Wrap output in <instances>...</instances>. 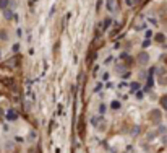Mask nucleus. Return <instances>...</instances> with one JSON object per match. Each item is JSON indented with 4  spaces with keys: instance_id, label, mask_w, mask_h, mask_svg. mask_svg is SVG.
<instances>
[{
    "instance_id": "f257e3e1",
    "label": "nucleus",
    "mask_w": 167,
    "mask_h": 153,
    "mask_svg": "<svg viewBox=\"0 0 167 153\" xmlns=\"http://www.w3.org/2000/svg\"><path fill=\"white\" fill-rule=\"evenodd\" d=\"M138 64L140 65H148L149 64V54L148 52H140L138 54Z\"/></svg>"
},
{
    "instance_id": "f03ea898",
    "label": "nucleus",
    "mask_w": 167,
    "mask_h": 153,
    "mask_svg": "<svg viewBox=\"0 0 167 153\" xmlns=\"http://www.w3.org/2000/svg\"><path fill=\"white\" fill-rule=\"evenodd\" d=\"M149 117H151V121L154 124H159L161 122V111H159V109H152V111L149 112Z\"/></svg>"
},
{
    "instance_id": "7ed1b4c3",
    "label": "nucleus",
    "mask_w": 167,
    "mask_h": 153,
    "mask_svg": "<svg viewBox=\"0 0 167 153\" xmlns=\"http://www.w3.org/2000/svg\"><path fill=\"white\" fill-rule=\"evenodd\" d=\"M106 7H107V10L114 11V10H115V0H107V2H106Z\"/></svg>"
},
{
    "instance_id": "20e7f679",
    "label": "nucleus",
    "mask_w": 167,
    "mask_h": 153,
    "mask_svg": "<svg viewBox=\"0 0 167 153\" xmlns=\"http://www.w3.org/2000/svg\"><path fill=\"white\" fill-rule=\"evenodd\" d=\"M3 16H5L7 20H13L15 16H13V13H11V10H8V8H5L3 10Z\"/></svg>"
},
{
    "instance_id": "39448f33",
    "label": "nucleus",
    "mask_w": 167,
    "mask_h": 153,
    "mask_svg": "<svg viewBox=\"0 0 167 153\" xmlns=\"http://www.w3.org/2000/svg\"><path fill=\"white\" fill-rule=\"evenodd\" d=\"M101 121H102V119L99 117V116H94V117H91V124H92V125H94V127H97Z\"/></svg>"
},
{
    "instance_id": "423d86ee",
    "label": "nucleus",
    "mask_w": 167,
    "mask_h": 153,
    "mask_svg": "<svg viewBox=\"0 0 167 153\" xmlns=\"http://www.w3.org/2000/svg\"><path fill=\"white\" fill-rule=\"evenodd\" d=\"M7 117L10 119V121H13V119H16V117H18V114H16L15 111H8V112H7Z\"/></svg>"
},
{
    "instance_id": "0eeeda50",
    "label": "nucleus",
    "mask_w": 167,
    "mask_h": 153,
    "mask_svg": "<svg viewBox=\"0 0 167 153\" xmlns=\"http://www.w3.org/2000/svg\"><path fill=\"white\" fill-rule=\"evenodd\" d=\"M7 3H10V0H0V10H5L7 7Z\"/></svg>"
},
{
    "instance_id": "6e6552de",
    "label": "nucleus",
    "mask_w": 167,
    "mask_h": 153,
    "mask_svg": "<svg viewBox=\"0 0 167 153\" xmlns=\"http://www.w3.org/2000/svg\"><path fill=\"white\" fill-rule=\"evenodd\" d=\"M161 106H162V107H164V109L167 111V95H166V96H162V98H161Z\"/></svg>"
},
{
    "instance_id": "1a4fd4ad",
    "label": "nucleus",
    "mask_w": 167,
    "mask_h": 153,
    "mask_svg": "<svg viewBox=\"0 0 167 153\" xmlns=\"http://www.w3.org/2000/svg\"><path fill=\"white\" fill-rule=\"evenodd\" d=\"M110 106L114 107V109H118V107H120V103H118V101H112Z\"/></svg>"
},
{
    "instance_id": "9d476101",
    "label": "nucleus",
    "mask_w": 167,
    "mask_h": 153,
    "mask_svg": "<svg viewBox=\"0 0 167 153\" xmlns=\"http://www.w3.org/2000/svg\"><path fill=\"white\" fill-rule=\"evenodd\" d=\"M166 130H167V129L164 127V125H161V127L157 129V132H159V134H166Z\"/></svg>"
},
{
    "instance_id": "9b49d317",
    "label": "nucleus",
    "mask_w": 167,
    "mask_h": 153,
    "mask_svg": "<svg viewBox=\"0 0 167 153\" xmlns=\"http://www.w3.org/2000/svg\"><path fill=\"white\" fill-rule=\"evenodd\" d=\"M143 46H144V47L151 46V41H149V39H144V42H143Z\"/></svg>"
},
{
    "instance_id": "f8f14e48",
    "label": "nucleus",
    "mask_w": 167,
    "mask_h": 153,
    "mask_svg": "<svg viewBox=\"0 0 167 153\" xmlns=\"http://www.w3.org/2000/svg\"><path fill=\"white\" fill-rule=\"evenodd\" d=\"M110 23H112V20H110V18H107V20L104 21V26H106V28H107V26L110 25Z\"/></svg>"
},
{
    "instance_id": "ddd939ff",
    "label": "nucleus",
    "mask_w": 167,
    "mask_h": 153,
    "mask_svg": "<svg viewBox=\"0 0 167 153\" xmlns=\"http://www.w3.org/2000/svg\"><path fill=\"white\" fill-rule=\"evenodd\" d=\"M156 39H157V41H161V42H162V41H164V36H162V34H157V36H156Z\"/></svg>"
},
{
    "instance_id": "4468645a",
    "label": "nucleus",
    "mask_w": 167,
    "mask_h": 153,
    "mask_svg": "<svg viewBox=\"0 0 167 153\" xmlns=\"http://www.w3.org/2000/svg\"><path fill=\"white\" fill-rule=\"evenodd\" d=\"M136 99H143V93H141V91L136 93Z\"/></svg>"
},
{
    "instance_id": "2eb2a0df",
    "label": "nucleus",
    "mask_w": 167,
    "mask_h": 153,
    "mask_svg": "<svg viewBox=\"0 0 167 153\" xmlns=\"http://www.w3.org/2000/svg\"><path fill=\"white\" fill-rule=\"evenodd\" d=\"M11 147H13V143H11V142H8V143H7V150H8V152L11 150Z\"/></svg>"
},
{
    "instance_id": "dca6fc26",
    "label": "nucleus",
    "mask_w": 167,
    "mask_h": 153,
    "mask_svg": "<svg viewBox=\"0 0 167 153\" xmlns=\"http://www.w3.org/2000/svg\"><path fill=\"white\" fill-rule=\"evenodd\" d=\"M99 111H101V112H106V106H104V104H101V107H99Z\"/></svg>"
},
{
    "instance_id": "f3484780",
    "label": "nucleus",
    "mask_w": 167,
    "mask_h": 153,
    "mask_svg": "<svg viewBox=\"0 0 167 153\" xmlns=\"http://www.w3.org/2000/svg\"><path fill=\"white\" fill-rule=\"evenodd\" d=\"M140 2H143V0H132V3H133V5H138Z\"/></svg>"
},
{
    "instance_id": "a211bd4d",
    "label": "nucleus",
    "mask_w": 167,
    "mask_h": 153,
    "mask_svg": "<svg viewBox=\"0 0 167 153\" xmlns=\"http://www.w3.org/2000/svg\"><path fill=\"white\" fill-rule=\"evenodd\" d=\"M151 34H152L151 31H149V30H146V38H151Z\"/></svg>"
},
{
    "instance_id": "6ab92c4d",
    "label": "nucleus",
    "mask_w": 167,
    "mask_h": 153,
    "mask_svg": "<svg viewBox=\"0 0 167 153\" xmlns=\"http://www.w3.org/2000/svg\"><path fill=\"white\" fill-rule=\"evenodd\" d=\"M132 90H138V83H133V85H132Z\"/></svg>"
},
{
    "instance_id": "aec40b11",
    "label": "nucleus",
    "mask_w": 167,
    "mask_h": 153,
    "mask_svg": "<svg viewBox=\"0 0 167 153\" xmlns=\"http://www.w3.org/2000/svg\"><path fill=\"white\" fill-rule=\"evenodd\" d=\"M0 38H2V39H7V34L5 33H0Z\"/></svg>"
}]
</instances>
